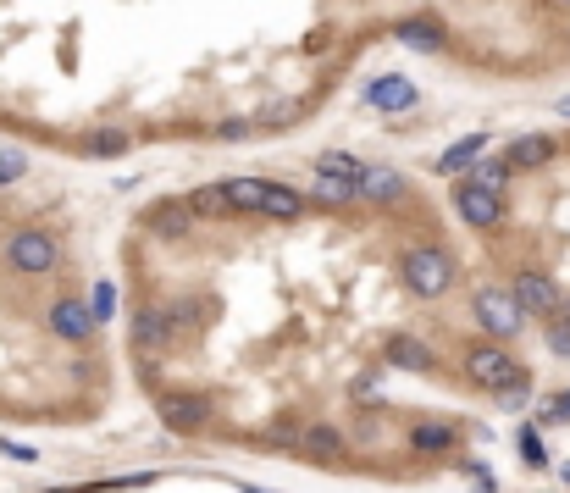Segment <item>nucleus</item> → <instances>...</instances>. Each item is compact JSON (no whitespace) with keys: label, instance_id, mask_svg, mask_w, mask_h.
Masks as SVG:
<instances>
[{"label":"nucleus","instance_id":"nucleus-1","mask_svg":"<svg viewBox=\"0 0 570 493\" xmlns=\"http://www.w3.org/2000/svg\"><path fill=\"white\" fill-rule=\"evenodd\" d=\"M465 377H471L476 388H487V394H510V388H532L526 366L515 361V355L499 344V338H493V344H471V349H465Z\"/></svg>","mask_w":570,"mask_h":493},{"label":"nucleus","instance_id":"nucleus-2","mask_svg":"<svg viewBox=\"0 0 570 493\" xmlns=\"http://www.w3.org/2000/svg\"><path fill=\"white\" fill-rule=\"evenodd\" d=\"M404 283L421 300H438V294L454 289V255L438 250V244H421V250H404Z\"/></svg>","mask_w":570,"mask_h":493},{"label":"nucleus","instance_id":"nucleus-3","mask_svg":"<svg viewBox=\"0 0 570 493\" xmlns=\"http://www.w3.org/2000/svg\"><path fill=\"white\" fill-rule=\"evenodd\" d=\"M471 311H476L487 338H515L526 327V305L515 300V289H476Z\"/></svg>","mask_w":570,"mask_h":493},{"label":"nucleus","instance_id":"nucleus-4","mask_svg":"<svg viewBox=\"0 0 570 493\" xmlns=\"http://www.w3.org/2000/svg\"><path fill=\"white\" fill-rule=\"evenodd\" d=\"M6 261H12V272H23V277L56 272L61 244L50 239V233H39V228H23V233H12V244H6Z\"/></svg>","mask_w":570,"mask_h":493},{"label":"nucleus","instance_id":"nucleus-5","mask_svg":"<svg viewBox=\"0 0 570 493\" xmlns=\"http://www.w3.org/2000/svg\"><path fill=\"white\" fill-rule=\"evenodd\" d=\"M155 410H161V427H167V433H200L205 421H211V399L194 394V388H167Z\"/></svg>","mask_w":570,"mask_h":493},{"label":"nucleus","instance_id":"nucleus-6","mask_svg":"<svg viewBox=\"0 0 570 493\" xmlns=\"http://www.w3.org/2000/svg\"><path fill=\"white\" fill-rule=\"evenodd\" d=\"M366 100L371 111H382V117H399V111H416L421 106V89L410 84V78H399V73H382V78H371L366 84Z\"/></svg>","mask_w":570,"mask_h":493},{"label":"nucleus","instance_id":"nucleus-7","mask_svg":"<svg viewBox=\"0 0 570 493\" xmlns=\"http://www.w3.org/2000/svg\"><path fill=\"white\" fill-rule=\"evenodd\" d=\"M454 211H460V222H471V228H499L504 222V194L482 189V183H460V189H454Z\"/></svg>","mask_w":570,"mask_h":493},{"label":"nucleus","instance_id":"nucleus-8","mask_svg":"<svg viewBox=\"0 0 570 493\" xmlns=\"http://www.w3.org/2000/svg\"><path fill=\"white\" fill-rule=\"evenodd\" d=\"M45 322L56 327V338H67V344H89L95 338V311H89V300H56L45 311Z\"/></svg>","mask_w":570,"mask_h":493},{"label":"nucleus","instance_id":"nucleus-9","mask_svg":"<svg viewBox=\"0 0 570 493\" xmlns=\"http://www.w3.org/2000/svg\"><path fill=\"white\" fill-rule=\"evenodd\" d=\"M510 289H515V300L526 305V316H559L565 311V300H559V289H554V277L548 272H521Z\"/></svg>","mask_w":570,"mask_h":493},{"label":"nucleus","instance_id":"nucleus-10","mask_svg":"<svg viewBox=\"0 0 570 493\" xmlns=\"http://www.w3.org/2000/svg\"><path fill=\"white\" fill-rule=\"evenodd\" d=\"M133 344H139V349H150V355L172 349V344H178V316H172V311H161V305L139 311V316H133Z\"/></svg>","mask_w":570,"mask_h":493},{"label":"nucleus","instance_id":"nucleus-11","mask_svg":"<svg viewBox=\"0 0 570 493\" xmlns=\"http://www.w3.org/2000/svg\"><path fill=\"white\" fill-rule=\"evenodd\" d=\"M393 39H399L404 50H421V56H438V50L449 45V34H443L438 17H404V23L393 28Z\"/></svg>","mask_w":570,"mask_h":493},{"label":"nucleus","instance_id":"nucleus-12","mask_svg":"<svg viewBox=\"0 0 570 493\" xmlns=\"http://www.w3.org/2000/svg\"><path fill=\"white\" fill-rule=\"evenodd\" d=\"M404 194H410L404 172H393V167H366L360 172V200L366 205H399Z\"/></svg>","mask_w":570,"mask_h":493},{"label":"nucleus","instance_id":"nucleus-13","mask_svg":"<svg viewBox=\"0 0 570 493\" xmlns=\"http://www.w3.org/2000/svg\"><path fill=\"white\" fill-rule=\"evenodd\" d=\"M504 156H510L515 172H537V167H548V161L559 156V145L548 139V133H521V139H510V150H504Z\"/></svg>","mask_w":570,"mask_h":493},{"label":"nucleus","instance_id":"nucleus-14","mask_svg":"<svg viewBox=\"0 0 570 493\" xmlns=\"http://www.w3.org/2000/svg\"><path fill=\"white\" fill-rule=\"evenodd\" d=\"M454 444H460V433H454L449 421H416L410 427V449L416 455H449Z\"/></svg>","mask_w":570,"mask_h":493},{"label":"nucleus","instance_id":"nucleus-15","mask_svg":"<svg viewBox=\"0 0 570 493\" xmlns=\"http://www.w3.org/2000/svg\"><path fill=\"white\" fill-rule=\"evenodd\" d=\"M189 205H194V217H211V222H222V217H233V211H238L227 183H200V189L189 194Z\"/></svg>","mask_w":570,"mask_h":493},{"label":"nucleus","instance_id":"nucleus-16","mask_svg":"<svg viewBox=\"0 0 570 493\" xmlns=\"http://www.w3.org/2000/svg\"><path fill=\"white\" fill-rule=\"evenodd\" d=\"M476 156H487V133H471V139H460V145H449L438 161H432V172H443V178H454V172H465Z\"/></svg>","mask_w":570,"mask_h":493},{"label":"nucleus","instance_id":"nucleus-17","mask_svg":"<svg viewBox=\"0 0 570 493\" xmlns=\"http://www.w3.org/2000/svg\"><path fill=\"white\" fill-rule=\"evenodd\" d=\"M299 449H305L310 460H338V455H344V433H338V427H327V421H316V427H305V433H299Z\"/></svg>","mask_w":570,"mask_h":493},{"label":"nucleus","instance_id":"nucleus-18","mask_svg":"<svg viewBox=\"0 0 570 493\" xmlns=\"http://www.w3.org/2000/svg\"><path fill=\"white\" fill-rule=\"evenodd\" d=\"M189 228H194V205H161V211H150L155 239H189Z\"/></svg>","mask_w":570,"mask_h":493},{"label":"nucleus","instance_id":"nucleus-19","mask_svg":"<svg viewBox=\"0 0 570 493\" xmlns=\"http://www.w3.org/2000/svg\"><path fill=\"white\" fill-rule=\"evenodd\" d=\"M261 217H277V222L305 217V194L288 189V183H266V205H261Z\"/></svg>","mask_w":570,"mask_h":493},{"label":"nucleus","instance_id":"nucleus-20","mask_svg":"<svg viewBox=\"0 0 570 493\" xmlns=\"http://www.w3.org/2000/svg\"><path fill=\"white\" fill-rule=\"evenodd\" d=\"M388 361L404 366V372H432V349L421 344V338L399 333V338H388Z\"/></svg>","mask_w":570,"mask_h":493},{"label":"nucleus","instance_id":"nucleus-21","mask_svg":"<svg viewBox=\"0 0 570 493\" xmlns=\"http://www.w3.org/2000/svg\"><path fill=\"white\" fill-rule=\"evenodd\" d=\"M510 178H515V167H510V156H476V167H471V183H482V189H510Z\"/></svg>","mask_w":570,"mask_h":493},{"label":"nucleus","instance_id":"nucleus-22","mask_svg":"<svg viewBox=\"0 0 570 493\" xmlns=\"http://www.w3.org/2000/svg\"><path fill=\"white\" fill-rule=\"evenodd\" d=\"M316 200L321 205H355L360 200V183L355 178H338V172H316Z\"/></svg>","mask_w":570,"mask_h":493},{"label":"nucleus","instance_id":"nucleus-23","mask_svg":"<svg viewBox=\"0 0 570 493\" xmlns=\"http://www.w3.org/2000/svg\"><path fill=\"white\" fill-rule=\"evenodd\" d=\"M371 161H360V156H349V150H321L316 156V172H338V178H355L360 183V172H366Z\"/></svg>","mask_w":570,"mask_h":493},{"label":"nucleus","instance_id":"nucleus-24","mask_svg":"<svg viewBox=\"0 0 570 493\" xmlns=\"http://www.w3.org/2000/svg\"><path fill=\"white\" fill-rule=\"evenodd\" d=\"M227 189H233V205H238V211H261V205H266V183H261V178H233Z\"/></svg>","mask_w":570,"mask_h":493},{"label":"nucleus","instance_id":"nucleus-25","mask_svg":"<svg viewBox=\"0 0 570 493\" xmlns=\"http://www.w3.org/2000/svg\"><path fill=\"white\" fill-rule=\"evenodd\" d=\"M89 311H95V322L106 327L111 316H117V283H95V289H89Z\"/></svg>","mask_w":570,"mask_h":493},{"label":"nucleus","instance_id":"nucleus-26","mask_svg":"<svg viewBox=\"0 0 570 493\" xmlns=\"http://www.w3.org/2000/svg\"><path fill=\"white\" fill-rule=\"evenodd\" d=\"M515 444H521L526 466H548V449H543V438H537V427H521V438H515Z\"/></svg>","mask_w":570,"mask_h":493},{"label":"nucleus","instance_id":"nucleus-27","mask_svg":"<svg viewBox=\"0 0 570 493\" xmlns=\"http://www.w3.org/2000/svg\"><path fill=\"white\" fill-rule=\"evenodd\" d=\"M548 349H554L559 361H570V316H565V311L548 322Z\"/></svg>","mask_w":570,"mask_h":493},{"label":"nucleus","instance_id":"nucleus-28","mask_svg":"<svg viewBox=\"0 0 570 493\" xmlns=\"http://www.w3.org/2000/svg\"><path fill=\"white\" fill-rule=\"evenodd\" d=\"M28 172V156L23 150H0V189H6V183H17Z\"/></svg>","mask_w":570,"mask_h":493},{"label":"nucleus","instance_id":"nucleus-29","mask_svg":"<svg viewBox=\"0 0 570 493\" xmlns=\"http://www.w3.org/2000/svg\"><path fill=\"white\" fill-rule=\"evenodd\" d=\"M349 394H355V405H382V383H377V377H355Z\"/></svg>","mask_w":570,"mask_h":493},{"label":"nucleus","instance_id":"nucleus-30","mask_svg":"<svg viewBox=\"0 0 570 493\" xmlns=\"http://www.w3.org/2000/svg\"><path fill=\"white\" fill-rule=\"evenodd\" d=\"M89 150H95V156H122V150H128V139H122V133H95V139H89Z\"/></svg>","mask_w":570,"mask_h":493},{"label":"nucleus","instance_id":"nucleus-31","mask_svg":"<svg viewBox=\"0 0 570 493\" xmlns=\"http://www.w3.org/2000/svg\"><path fill=\"white\" fill-rule=\"evenodd\" d=\"M0 455H12V460H34V449H28V444H12V438H0Z\"/></svg>","mask_w":570,"mask_h":493},{"label":"nucleus","instance_id":"nucleus-32","mask_svg":"<svg viewBox=\"0 0 570 493\" xmlns=\"http://www.w3.org/2000/svg\"><path fill=\"white\" fill-rule=\"evenodd\" d=\"M559 410H565V416H570V394H559Z\"/></svg>","mask_w":570,"mask_h":493},{"label":"nucleus","instance_id":"nucleus-33","mask_svg":"<svg viewBox=\"0 0 570 493\" xmlns=\"http://www.w3.org/2000/svg\"><path fill=\"white\" fill-rule=\"evenodd\" d=\"M559 117H570V100H559Z\"/></svg>","mask_w":570,"mask_h":493},{"label":"nucleus","instance_id":"nucleus-34","mask_svg":"<svg viewBox=\"0 0 570 493\" xmlns=\"http://www.w3.org/2000/svg\"><path fill=\"white\" fill-rule=\"evenodd\" d=\"M565 488H570V460H565Z\"/></svg>","mask_w":570,"mask_h":493},{"label":"nucleus","instance_id":"nucleus-35","mask_svg":"<svg viewBox=\"0 0 570 493\" xmlns=\"http://www.w3.org/2000/svg\"><path fill=\"white\" fill-rule=\"evenodd\" d=\"M565 316H570V300H565Z\"/></svg>","mask_w":570,"mask_h":493},{"label":"nucleus","instance_id":"nucleus-36","mask_svg":"<svg viewBox=\"0 0 570 493\" xmlns=\"http://www.w3.org/2000/svg\"><path fill=\"white\" fill-rule=\"evenodd\" d=\"M565 6H570V0H565Z\"/></svg>","mask_w":570,"mask_h":493}]
</instances>
